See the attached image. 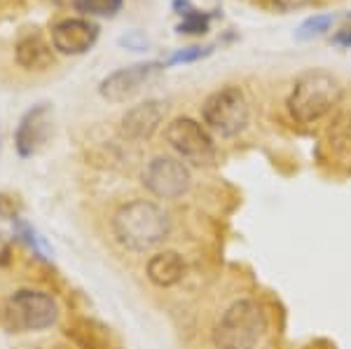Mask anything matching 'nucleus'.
Here are the masks:
<instances>
[{
	"label": "nucleus",
	"instance_id": "7",
	"mask_svg": "<svg viewBox=\"0 0 351 349\" xmlns=\"http://www.w3.org/2000/svg\"><path fill=\"white\" fill-rule=\"evenodd\" d=\"M141 181L150 195L160 200H180L192 188V173L188 165L178 157L157 155L145 165Z\"/></svg>",
	"mask_w": 351,
	"mask_h": 349
},
{
	"label": "nucleus",
	"instance_id": "13",
	"mask_svg": "<svg viewBox=\"0 0 351 349\" xmlns=\"http://www.w3.org/2000/svg\"><path fill=\"white\" fill-rule=\"evenodd\" d=\"M16 61L26 71H45L52 66V47L43 40L40 33H28L16 43Z\"/></svg>",
	"mask_w": 351,
	"mask_h": 349
},
{
	"label": "nucleus",
	"instance_id": "17",
	"mask_svg": "<svg viewBox=\"0 0 351 349\" xmlns=\"http://www.w3.org/2000/svg\"><path fill=\"white\" fill-rule=\"evenodd\" d=\"M211 52H213V47H183V49H178V52H173L171 56H169L164 66L195 64V61H199V59H206Z\"/></svg>",
	"mask_w": 351,
	"mask_h": 349
},
{
	"label": "nucleus",
	"instance_id": "12",
	"mask_svg": "<svg viewBox=\"0 0 351 349\" xmlns=\"http://www.w3.org/2000/svg\"><path fill=\"white\" fill-rule=\"evenodd\" d=\"M185 261L176 251H160L145 263V277L157 289H173L185 279Z\"/></svg>",
	"mask_w": 351,
	"mask_h": 349
},
{
	"label": "nucleus",
	"instance_id": "11",
	"mask_svg": "<svg viewBox=\"0 0 351 349\" xmlns=\"http://www.w3.org/2000/svg\"><path fill=\"white\" fill-rule=\"evenodd\" d=\"M164 115H167V104L157 99H150L145 104H138L134 108H129L122 115L120 132L122 136L129 141H145L157 132V127L162 125Z\"/></svg>",
	"mask_w": 351,
	"mask_h": 349
},
{
	"label": "nucleus",
	"instance_id": "21",
	"mask_svg": "<svg viewBox=\"0 0 351 349\" xmlns=\"http://www.w3.org/2000/svg\"><path fill=\"white\" fill-rule=\"evenodd\" d=\"M309 0H267L269 8L279 10V12H295V10L304 8Z\"/></svg>",
	"mask_w": 351,
	"mask_h": 349
},
{
	"label": "nucleus",
	"instance_id": "18",
	"mask_svg": "<svg viewBox=\"0 0 351 349\" xmlns=\"http://www.w3.org/2000/svg\"><path fill=\"white\" fill-rule=\"evenodd\" d=\"M14 230H16V234H19V237L24 239L26 244L38 253V256L45 258V241H43L40 237H38V232L31 228V225L24 223L21 218H16V221H14Z\"/></svg>",
	"mask_w": 351,
	"mask_h": 349
},
{
	"label": "nucleus",
	"instance_id": "5",
	"mask_svg": "<svg viewBox=\"0 0 351 349\" xmlns=\"http://www.w3.org/2000/svg\"><path fill=\"white\" fill-rule=\"evenodd\" d=\"M202 117L206 129H211L213 134L223 139H234L246 132L251 122V106H248L246 94L237 84H225L204 99Z\"/></svg>",
	"mask_w": 351,
	"mask_h": 349
},
{
	"label": "nucleus",
	"instance_id": "24",
	"mask_svg": "<svg viewBox=\"0 0 351 349\" xmlns=\"http://www.w3.org/2000/svg\"><path fill=\"white\" fill-rule=\"evenodd\" d=\"M0 150H3V141H0Z\"/></svg>",
	"mask_w": 351,
	"mask_h": 349
},
{
	"label": "nucleus",
	"instance_id": "15",
	"mask_svg": "<svg viewBox=\"0 0 351 349\" xmlns=\"http://www.w3.org/2000/svg\"><path fill=\"white\" fill-rule=\"evenodd\" d=\"M77 12L89 16H115L122 10L124 0H73Z\"/></svg>",
	"mask_w": 351,
	"mask_h": 349
},
{
	"label": "nucleus",
	"instance_id": "16",
	"mask_svg": "<svg viewBox=\"0 0 351 349\" xmlns=\"http://www.w3.org/2000/svg\"><path fill=\"white\" fill-rule=\"evenodd\" d=\"M332 21H335V19H332V14L309 16V19H304L302 24L298 26L295 38H298V40H311V38H316V36H324L328 28L332 26Z\"/></svg>",
	"mask_w": 351,
	"mask_h": 349
},
{
	"label": "nucleus",
	"instance_id": "3",
	"mask_svg": "<svg viewBox=\"0 0 351 349\" xmlns=\"http://www.w3.org/2000/svg\"><path fill=\"white\" fill-rule=\"evenodd\" d=\"M267 333V317L253 298H241L225 309L213 326V347L216 349H258Z\"/></svg>",
	"mask_w": 351,
	"mask_h": 349
},
{
	"label": "nucleus",
	"instance_id": "20",
	"mask_svg": "<svg viewBox=\"0 0 351 349\" xmlns=\"http://www.w3.org/2000/svg\"><path fill=\"white\" fill-rule=\"evenodd\" d=\"M120 45H124L127 49H132V52H145V49H148V38L138 31H132L120 38Z\"/></svg>",
	"mask_w": 351,
	"mask_h": 349
},
{
	"label": "nucleus",
	"instance_id": "2",
	"mask_svg": "<svg viewBox=\"0 0 351 349\" xmlns=\"http://www.w3.org/2000/svg\"><path fill=\"white\" fill-rule=\"evenodd\" d=\"M342 101V82L328 71H307L293 82L286 99L288 115L300 125H314Z\"/></svg>",
	"mask_w": 351,
	"mask_h": 349
},
{
	"label": "nucleus",
	"instance_id": "4",
	"mask_svg": "<svg viewBox=\"0 0 351 349\" xmlns=\"http://www.w3.org/2000/svg\"><path fill=\"white\" fill-rule=\"evenodd\" d=\"M0 322L10 333H38L59 322V305L45 291L21 289L5 300Z\"/></svg>",
	"mask_w": 351,
	"mask_h": 349
},
{
	"label": "nucleus",
	"instance_id": "8",
	"mask_svg": "<svg viewBox=\"0 0 351 349\" xmlns=\"http://www.w3.org/2000/svg\"><path fill=\"white\" fill-rule=\"evenodd\" d=\"M167 66L162 61H141V64L124 66V69L112 71L99 84V94L110 104H124L141 94L150 82H155L162 75Z\"/></svg>",
	"mask_w": 351,
	"mask_h": 349
},
{
	"label": "nucleus",
	"instance_id": "1",
	"mask_svg": "<svg viewBox=\"0 0 351 349\" xmlns=\"http://www.w3.org/2000/svg\"><path fill=\"white\" fill-rule=\"evenodd\" d=\"M112 237L122 249L145 253L157 249L171 234V218L150 200H134L122 204L110 221Z\"/></svg>",
	"mask_w": 351,
	"mask_h": 349
},
{
	"label": "nucleus",
	"instance_id": "14",
	"mask_svg": "<svg viewBox=\"0 0 351 349\" xmlns=\"http://www.w3.org/2000/svg\"><path fill=\"white\" fill-rule=\"evenodd\" d=\"M173 10L183 16L178 24V33H185V36H204V33H208L211 14L195 10L190 0H173Z\"/></svg>",
	"mask_w": 351,
	"mask_h": 349
},
{
	"label": "nucleus",
	"instance_id": "22",
	"mask_svg": "<svg viewBox=\"0 0 351 349\" xmlns=\"http://www.w3.org/2000/svg\"><path fill=\"white\" fill-rule=\"evenodd\" d=\"M332 43L344 45V47H351V28H344V31H339L337 36L332 38Z\"/></svg>",
	"mask_w": 351,
	"mask_h": 349
},
{
	"label": "nucleus",
	"instance_id": "6",
	"mask_svg": "<svg viewBox=\"0 0 351 349\" xmlns=\"http://www.w3.org/2000/svg\"><path fill=\"white\" fill-rule=\"evenodd\" d=\"M164 139L178 155V160L190 162L192 167H213L216 165V143L206 127H202L192 117H176L164 129Z\"/></svg>",
	"mask_w": 351,
	"mask_h": 349
},
{
	"label": "nucleus",
	"instance_id": "19",
	"mask_svg": "<svg viewBox=\"0 0 351 349\" xmlns=\"http://www.w3.org/2000/svg\"><path fill=\"white\" fill-rule=\"evenodd\" d=\"M21 211V204L16 202V197L3 195L0 193V218H8V221H16Z\"/></svg>",
	"mask_w": 351,
	"mask_h": 349
},
{
	"label": "nucleus",
	"instance_id": "9",
	"mask_svg": "<svg viewBox=\"0 0 351 349\" xmlns=\"http://www.w3.org/2000/svg\"><path fill=\"white\" fill-rule=\"evenodd\" d=\"M52 136V108L49 104H38L24 112L14 132V148L19 157H33L47 145Z\"/></svg>",
	"mask_w": 351,
	"mask_h": 349
},
{
	"label": "nucleus",
	"instance_id": "10",
	"mask_svg": "<svg viewBox=\"0 0 351 349\" xmlns=\"http://www.w3.org/2000/svg\"><path fill=\"white\" fill-rule=\"evenodd\" d=\"M99 40V26L89 19H64L52 28V45L59 54H87Z\"/></svg>",
	"mask_w": 351,
	"mask_h": 349
},
{
	"label": "nucleus",
	"instance_id": "23",
	"mask_svg": "<svg viewBox=\"0 0 351 349\" xmlns=\"http://www.w3.org/2000/svg\"><path fill=\"white\" fill-rule=\"evenodd\" d=\"M8 258H10V246H8V241L0 237V265L8 263Z\"/></svg>",
	"mask_w": 351,
	"mask_h": 349
}]
</instances>
